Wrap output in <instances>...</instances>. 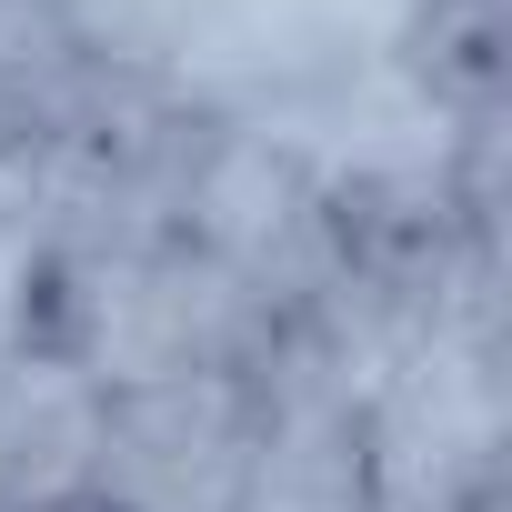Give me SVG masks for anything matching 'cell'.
<instances>
[{
	"instance_id": "2",
	"label": "cell",
	"mask_w": 512,
	"mask_h": 512,
	"mask_svg": "<svg viewBox=\"0 0 512 512\" xmlns=\"http://www.w3.org/2000/svg\"><path fill=\"white\" fill-rule=\"evenodd\" d=\"M251 462V372H181L101 402V512H231Z\"/></svg>"
},
{
	"instance_id": "3",
	"label": "cell",
	"mask_w": 512,
	"mask_h": 512,
	"mask_svg": "<svg viewBox=\"0 0 512 512\" xmlns=\"http://www.w3.org/2000/svg\"><path fill=\"white\" fill-rule=\"evenodd\" d=\"M91 462H101V392L61 352H11L0 362V512L91 502Z\"/></svg>"
},
{
	"instance_id": "1",
	"label": "cell",
	"mask_w": 512,
	"mask_h": 512,
	"mask_svg": "<svg viewBox=\"0 0 512 512\" xmlns=\"http://www.w3.org/2000/svg\"><path fill=\"white\" fill-rule=\"evenodd\" d=\"M492 332L422 322L402 372L362 402V492L372 512H482L502 462V372Z\"/></svg>"
}]
</instances>
